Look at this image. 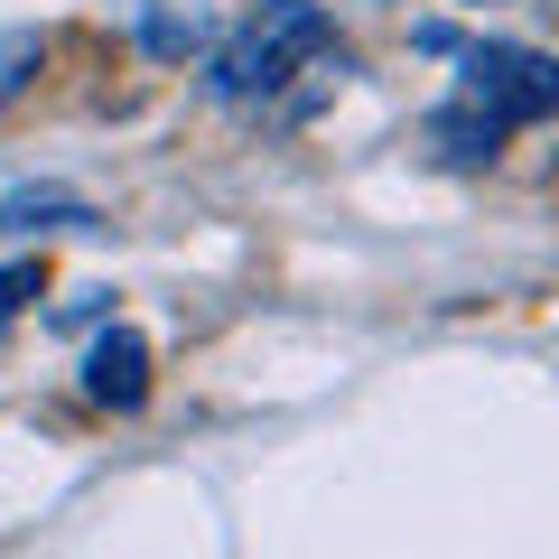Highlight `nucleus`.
Segmentation results:
<instances>
[{
  "instance_id": "20e7f679",
  "label": "nucleus",
  "mask_w": 559,
  "mask_h": 559,
  "mask_svg": "<svg viewBox=\"0 0 559 559\" xmlns=\"http://www.w3.org/2000/svg\"><path fill=\"white\" fill-rule=\"evenodd\" d=\"M84 224H94V205L57 197V187H38V197H0V234H84Z\"/></svg>"
},
{
  "instance_id": "f257e3e1",
  "label": "nucleus",
  "mask_w": 559,
  "mask_h": 559,
  "mask_svg": "<svg viewBox=\"0 0 559 559\" xmlns=\"http://www.w3.org/2000/svg\"><path fill=\"white\" fill-rule=\"evenodd\" d=\"M336 84L345 75V47H336V20L318 0H252V20L215 47L205 66V94L215 103H289V84Z\"/></svg>"
},
{
  "instance_id": "39448f33",
  "label": "nucleus",
  "mask_w": 559,
  "mask_h": 559,
  "mask_svg": "<svg viewBox=\"0 0 559 559\" xmlns=\"http://www.w3.org/2000/svg\"><path fill=\"white\" fill-rule=\"evenodd\" d=\"M28 289H38V261H10V271H0V318H10Z\"/></svg>"
},
{
  "instance_id": "f03ea898",
  "label": "nucleus",
  "mask_w": 559,
  "mask_h": 559,
  "mask_svg": "<svg viewBox=\"0 0 559 559\" xmlns=\"http://www.w3.org/2000/svg\"><path fill=\"white\" fill-rule=\"evenodd\" d=\"M559 112V57H532V47H466L457 103L439 112V150L448 159H495L522 121Z\"/></svg>"
},
{
  "instance_id": "7ed1b4c3",
  "label": "nucleus",
  "mask_w": 559,
  "mask_h": 559,
  "mask_svg": "<svg viewBox=\"0 0 559 559\" xmlns=\"http://www.w3.org/2000/svg\"><path fill=\"white\" fill-rule=\"evenodd\" d=\"M84 392H94L103 411H140V401H150V345H140L131 326L94 336V355H84Z\"/></svg>"
}]
</instances>
